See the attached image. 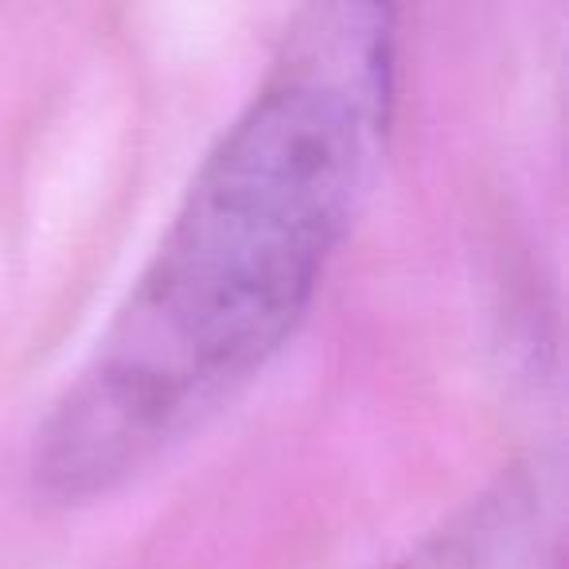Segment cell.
<instances>
[{
    "label": "cell",
    "instance_id": "1",
    "mask_svg": "<svg viewBox=\"0 0 569 569\" xmlns=\"http://www.w3.org/2000/svg\"><path fill=\"white\" fill-rule=\"evenodd\" d=\"M379 4L309 9L191 180L157 258L36 445L79 503L149 465L305 320L390 126L395 28Z\"/></svg>",
    "mask_w": 569,
    "mask_h": 569
},
{
    "label": "cell",
    "instance_id": "2",
    "mask_svg": "<svg viewBox=\"0 0 569 569\" xmlns=\"http://www.w3.org/2000/svg\"><path fill=\"white\" fill-rule=\"evenodd\" d=\"M382 569H561V483L542 457L515 465Z\"/></svg>",
    "mask_w": 569,
    "mask_h": 569
}]
</instances>
